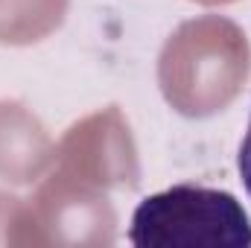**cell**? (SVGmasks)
Instances as JSON below:
<instances>
[{
	"mask_svg": "<svg viewBox=\"0 0 251 248\" xmlns=\"http://www.w3.org/2000/svg\"><path fill=\"white\" fill-rule=\"evenodd\" d=\"M128 243L137 248H249L251 219L228 190L176 184L134 207Z\"/></svg>",
	"mask_w": 251,
	"mask_h": 248,
	"instance_id": "1",
	"label": "cell"
},
{
	"mask_svg": "<svg viewBox=\"0 0 251 248\" xmlns=\"http://www.w3.org/2000/svg\"><path fill=\"white\" fill-rule=\"evenodd\" d=\"M237 170H240V181L246 187L251 198V120H249V128H246V137L240 143V155H237Z\"/></svg>",
	"mask_w": 251,
	"mask_h": 248,
	"instance_id": "2",
	"label": "cell"
}]
</instances>
